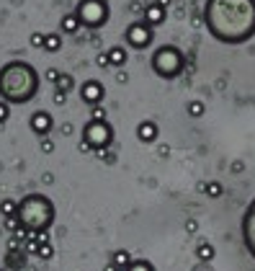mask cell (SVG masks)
I'll return each instance as SVG.
<instances>
[{"mask_svg": "<svg viewBox=\"0 0 255 271\" xmlns=\"http://www.w3.org/2000/svg\"><path fill=\"white\" fill-rule=\"evenodd\" d=\"M199 191H204L209 199H219V196L224 194V186L219 184V181H209V184L204 181V184H199Z\"/></svg>", "mask_w": 255, "mask_h": 271, "instance_id": "15", "label": "cell"}, {"mask_svg": "<svg viewBox=\"0 0 255 271\" xmlns=\"http://www.w3.org/2000/svg\"><path fill=\"white\" fill-rule=\"evenodd\" d=\"M80 98H83V104H88V106H98V104H103V98H106V90H103L101 80H85L80 85Z\"/></svg>", "mask_w": 255, "mask_h": 271, "instance_id": "9", "label": "cell"}, {"mask_svg": "<svg viewBox=\"0 0 255 271\" xmlns=\"http://www.w3.org/2000/svg\"><path fill=\"white\" fill-rule=\"evenodd\" d=\"M0 271H3V269H0ZM5 271H8V269H5Z\"/></svg>", "mask_w": 255, "mask_h": 271, "instance_id": "41", "label": "cell"}, {"mask_svg": "<svg viewBox=\"0 0 255 271\" xmlns=\"http://www.w3.org/2000/svg\"><path fill=\"white\" fill-rule=\"evenodd\" d=\"M106 109H103V104H98V106H90V119L93 121H106Z\"/></svg>", "mask_w": 255, "mask_h": 271, "instance_id": "27", "label": "cell"}, {"mask_svg": "<svg viewBox=\"0 0 255 271\" xmlns=\"http://www.w3.org/2000/svg\"><path fill=\"white\" fill-rule=\"evenodd\" d=\"M93 153H96V157H98V160H103V163H113V160H116V155H113L109 148H96Z\"/></svg>", "mask_w": 255, "mask_h": 271, "instance_id": "26", "label": "cell"}, {"mask_svg": "<svg viewBox=\"0 0 255 271\" xmlns=\"http://www.w3.org/2000/svg\"><path fill=\"white\" fill-rule=\"evenodd\" d=\"M103 271H116V264H113V261H109L106 266H103Z\"/></svg>", "mask_w": 255, "mask_h": 271, "instance_id": "38", "label": "cell"}, {"mask_svg": "<svg viewBox=\"0 0 255 271\" xmlns=\"http://www.w3.org/2000/svg\"><path fill=\"white\" fill-rule=\"evenodd\" d=\"M111 261H113L116 266H129V264H132V253H129V251H124V248H121V251H113Z\"/></svg>", "mask_w": 255, "mask_h": 271, "instance_id": "21", "label": "cell"}, {"mask_svg": "<svg viewBox=\"0 0 255 271\" xmlns=\"http://www.w3.org/2000/svg\"><path fill=\"white\" fill-rule=\"evenodd\" d=\"M39 85L41 77L29 62L10 60L0 67V98L5 104H29L36 98Z\"/></svg>", "mask_w": 255, "mask_h": 271, "instance_id": "2", "label": "cell"}, {"mask_svg": "<svg viewBox=\"0 0 255 271\" xmlns=\"http://www.w3.org/2000/svg\"><path fill=\"white\" fill-rule=\"evenodd\" d=\"M124 39L132 49H147L155 39V31H152V26H147L145 21H134L132 26H126Z\"/></svg>", "mask_w": 255, "mask_h": 271, "instance_id": "7", "label": "cell"}, {"mask_svg": "<svg viewBox=\"0 0 255 271\" xmlns=\"http://www.w3.org/2000/svg\"><path fill=\"white\" fill-rule=\"evenodd\" d=\"M29 127L34 134H39V137H46L52 129H54V119L49 111H34L31 119H29Z\"/></svg>", "mask_w": 255, "mask_h": 271, "instance_id": "10", "label": "cell"}, {"mask_svg": "<svg viewBox=\"0 0 255 271\" xmlns=\"http://www.w3.org/2000/svg\"><path fill=\"white\" fill-rule=\"evenodd\" d=\"M126 271H155V266L149 261H145V258H137V261L132 258V264L126 266Z\"/></svg>", "mask_w": 255, "mask_h": 271, "instance_id": "24", "label": "cell"}, {"mask_svg": "<svg viewBox=\"0 0 255 271\" xmlns=\"http://www.w3.org/2000/svg\"><path fill=\"white\" fill-rule=\"evenodd\" d=\"M137 140H139V142H145V145L155 142V140H157V124H155L152 119L139 121V124H137Z\"/></svg>", "mask_w": 255, "mask_h": 271, "instance_id": "12", "label": "cell"}, {"mask_svg": "<svg viewBox=\"0 0 255 271\" xmlns=\"http://www.w3.org/2000/svg\"><path fill=\"white\" fill-rule=\"evenodd\" d=\"M242 240H245V248L250 251V256L255 258V199L248 204L245 214H242Z\"/></svg>", "mask_w": 255, "mask_h": 271, "instance_id": "8", "label": "cell"}, {"mask_svg": "<svg viewBox=\"0 0 255 271\" xmlns=\"http://www.w3.org/2000/svg\"><path fill=\"white\" fill-rule=\"evenodd\" d=\"M36 256L41 258V261H49V258L54 256V245H52L49 240H46V243H41V245L36 248Z\"/></svg>", "mask_w": 255, "mask_h": 271, "instance_id": "25", "label": "cell"}, {"mask_svg": "<svg viewBox=\"0 0 255 271\" xmlns=\"http://www.w3.org/2000/svg\"><path fill=\"white\" fill-rule=\"evenodd\" d=\"M60 29H62L65 34H77V31H80V21H77V16H75V13H65L62 21H60Z\"/></svg>", "mask_w": 255, "mask_h": 271, "instance_id": "16", "label": "cell"}, {"mask_svg": "<svg viewBox=\"0 0 255 271\" xmlns=\"http://www.w3.org/2000/svg\"><path fill=\"white\" fill-rule=\"evenodd\" d=\"M60 132H62V134H73V124H70V121H65L62 127H60Z\"/></svg>", "mask_w": 255, "mask_h": 271, "instance_id": "36", "label": "cell"}, {"mask_svg": "<svg viewBox=\"0 0 255 271\" xmlns=\"http://www.w3.org/2000/svg\"><path fill=\"white\" fill-rule=\"evenodd\" d=\"M145 24L147 26H160V24H165V8H162V5H157V3H149L147 8H145Z\"/></svg>", "mask_w": 255, "mask_h": 271, "instance_id": "13", "label": "cell"}, {"mask_svg": "<svg viewBox=\"0 0 255 271\" xmlns=\"http://www.w3.org/2000/svg\"><path fill=\"white\" fill-rule=\"evenodd\" d=\"M41 153H46V155H52L54 153V140H49V134H46V137H41Z\"/></svg>", "mask_w": 255, "mask_h": 271, "instance_id": "29", "label": "cell"}, {"mask_svg": "<svg viewBox=\"0 0 255 271\" xmlns=\"http://www.w3.org/2000/svg\"><path fill=\"white\" fill-rule=\"evenodd\" d=\"M83 140L90 145L93 150L96 148H111L113 145V127L109 121H88L83 127Z\"/></svg>", "mask_w": 255, "mask_h": 271, "instance_id": "6", "label": "cell"}, {"mask_svg": "<svg viewBox=\"0 0 255 271\" xmlns=\"http://www.w3.org/2000/svg\"><path fill=\"white\" fill-rule=\"evenodd\" d=\"M75 16L80 21V26H85V29H101V26H106L109 18H111L109 0H77Z\"/></svg>", "mask_w": 255, "mask_h": 271, "instance_id": "5", "label": "cell"}, {"mask_svg": "<svg viewBox=\"0 0 255 271\" xmlns=\"http://www.w3.org/2000/svg\"><path fill=\"white\" fill-rule=\"evenodd\" d=\"M116 271H126V266H116Z\"/></svg>", "mask_w": 255, "mask_h": 271, "instance_id": "40", "label": "cell"}, {"mask_svg": "<svg viewBox=\"0 0 255 271\" xmlns=\"http://www.w3.org/2000/svg\"><path fill=\"white\" fill-rule=\"evenodd\" d=\"M41 181H44V184H52L54 176H52V173H44V176H41Z\"/></svg>", "mask_w": 255, "mask_h": 271, "instance_id": "37", "label": "cell"}, {"mask_svg": "<svg viewBox=\"0 0 255 271\" xmlns=\"http://www.w3.org/2000/svg\"><path fill=\"white\" fill-rule=\"evenodd\" d=\"M16 209H18V201H13V199H3V201H0V214H3V217H13Z\"/></svg>", "mask_w": 255, "mask_h": 271, "instance_id": "22", "label": "cell"}, {"mask_svg": "<svg viewBox=\"0 0 255 271\" xmlns=\"http://www.w3.org/2000/svg\"><path fill=\"white\" fill-rule=\"evenodd\" d=\"M73 88H75V77L67 75V73H60V77H57V83H54V90H60V93L67 96Z\"/></svg>", "mask_w": 255, "mask_h": 271, "instance_id": "17", "label": "cell"}, {"mask_svg": "<svg viewBox=\"0 0 255 271\" xmlns=\"http://www.w3.org/2000/svg\"><path fill=\"white\" fill-rule=\"evenodd\" d=\"M193 271H214V269H212V261H199L193 266Z\"/></svg>", "mask_w": 255, "mask_h": 271, "instance_id": "32", "label": "cell"}, {"mask_svg": "<svg viewBox=\"0 0 255 271\" xmlns=\"http://www.w3.org/2000/svg\"><path fill=\"white\" fill-rule=\"evenodd\" d=\"M204 26L222 44H245L255 37V0H206Z\"/></svg>", "mask_w": 255, "mask_h": 271, "instance_id": "1", "label": "cell"}, {"mask_svg": "<svg viewBox=\"0 0 255 271\" xmlns=\"http://www.w3.org/2000/svg\"><path fill=\"white\" fill-rule=\"evenodd\" d=\"M149 67H152V73L162 80H176V77L185 70V54L173 47V44H162V47L155 49L152 60H149Z\"/></svg>", "mask_w": 255, "mask_h": 271, "instance_id": "4", "label": "cell"}, {"mask_svg": "<svg viewBox=\"0 0 255 271\" xmlns=\"http://www.w3.org/2000/svg\"><path fill=\"white\" fill-rule=\"evenodd\" d=\"M65 101H67V96H65V93H60V90H54V104H57V106H62Z\"/></svg>", "mask_w": 255, "mask_h": 271, "instance_id": "33", "label": "cell"}, {"mask_svg": "<svg viewBox=\"0 0 255 271\" xmlns=\"http://www.w3.org/2000/svg\"><path fill=\"white\" fill-rule=\"evenodd\" d=\"M3 228L13 235V232H21L23 230V225H21V220L16 217V214H13V217H3Z\"/></svg>", "mask_w": 255, "mask_h": 271, "instance_id": "23", "label": "cell"}, {"mask_svg": "<svg viewBox=\"0 0 255 271\" xmlns=\"http://www.w3.org/2000/svg\"><path fill=\"white\" fill-rule=\"evenodd\" d=\"M106 57H109V65H113V67H124L126 60H129V54H126L124 47H111V49H106Z\"/></svg>", "mask_w": 255, "mask_h": 271, "instance_id": "14", "label": "cell"}, {"mask_svg": "<svg viewBox=\"0 0 255 271\" xmlns=\"http://www.w3.org/2000/svg\"><path fill=\"white\" fill-rule=\"evenodd\" d=\"M3 264H5L8 271H23V269H26V264H29L26 248H5Z\"/></svg>", "mask_w": 255, "mask_h": 271, "instance_id": "11", "label": "cell"}, {"mask_svg": "<svg viewBox=\"0 0 255 271\" xmlns=\"http://www.w3.org/2000/svg\"><path fill=\"white\" fill-rule=\"evenodd\" d=\"M16 217L21 220L26 232H49L54 225V204L44 194H29L18 201Z\"/></svg>", "mask_w": 255, "mask_h": 271, "instance_id": "3", "label": "cell"}, {"mask_svg": "<svg viewBox=\"0 0 255 271\" xmlns=\"http://www.w3.org/2000/svg\"><path fill=\"white\" fill-rule=\"evenodd\" d=\"M44 77H46L49 83H57V77H60V70H54V67H49V70L44 73Z\"/></svg>", "mask_w": 255, "mask_h": 271, "instance_id": "31", "label": "cell"}, {"mask_svg": "<svg viewBox=\"0 0 255 271\" xmlns=\"http://www.w3.org/2000/svg\"><path fill=\"white\" fill-rule=\"evenodd\" d=\"M98 67H109V57H106V52H103V54H98Z\"/></svg>", "mask_w": 255, "mask_h": 271, "instance_id": "35", "label": "cell"}, {"mask_svg": "<svg viewBox=\"0 0 255 271\" xmlns=\"http://www.w3.org/2000/svg\"><path fill=\"white\" fill-rule=\"evenodd\" d=\"M29 41H31L34 49H44V34L41 31H34L31 37H29Z\"/></svg>", "mask_w": 255, "mask_h": 271, "instance_id": "28", "label": "cell"}, {"mask_svg": "<svg viewBox=\"0 0 255 271\" xmlns=\"http://www.w3.org/2000/svg\"><path fill=\"white\" fill-rule=\"evenodd\" d=\"M10 104H5L3 98H0V124H5L8 121V116H10V109H8Z\"/></svg>", "mask_w": 255, "mask_h": 271, "instance_id": "30", "label": "cell"}, {"mask_svg": "<svg viewBox=\"0 0 255 271\" xmlns=\"http://www.w3.org/2000/svg\"><path fill=\"white\" fill-rule=\"evenodd\" d=\"M62 49V34H44V52H60Z\"/></svg>", "mask_w": 255, "mask_h": 271, "instance_id": "19", "label": "cell"}, {"mask_svg": "<svg viewBox=\"0 0 255 271\" xmlns=\"http://www.w3.org/2000/svg\"><path fill=\"white\" fill-rule=\"evenodd\" d=\"M77 150H80V153H90L93 148H90V145H88L85 140H80V142H77Z\"/></svg>", "mask_w": 255, "mask_h": 271, "instance_id": "34", "label": "cell"}, {"mask_svg": "<svg viewBox=\"0 0 255 271\" xmlns=\"http://www.w3.org/2000/svg\"><path fill=\"white\" fill-rule=\"evenodd\" d=\"M214 256H217V251H214V245L212 243H199L196 245V258H199V261H214Z\"/></svg>", "mask_w": 255, "mask_h": 271, "instance_id": "18", "label": "cell"}, {"mask_svg": "<svg viewBox=\"0 0 255 271\" xmlns=\"http://www.w3.org/2000/svg\"><path fill=\"white\" fill-rule=\"evenodd\" d=\"M185 111H188V116L191 119H201L206 114V106H204V101H188V106H185Z\"/></svg>", "mask_w": 255, "mask_h": 271, "instance_id": "20", "label": "cell"}, {"mask_svg": "<svg viewBox=\"0 0 255 271\" xmlns=\"http://www.w3.org/2000/svg\"><path fill=\"white\" fill-rule=\"evenodd\" d=\"M170 3H173V0H157V5H162V8H168Z\"/></svg>", "mask_w": 255, "mask_h": 271, "instance_id": "39", "label": "cell"}]
</instances>
